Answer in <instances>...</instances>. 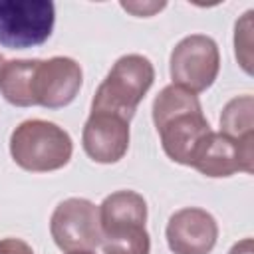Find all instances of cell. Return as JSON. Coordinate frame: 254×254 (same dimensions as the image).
I'll use <instances>...</instances> for the list:
<instances>
[{"label": "cell", "mask_w": 254, "mask_h": 254, "mask_svg": "<svg viewBox=\"0 0 254 254\" xmlns=\"http://www.w3.org/2000/svg\"><path fill=\"white\" fill-rule=\"evenodd\" d=\"M153 123L165 155L187 167H190L198 145L212 131L198 97L173 83L157 93L153 101Z\"/></svg>", "instance_id": "obj_1"}, {"label": "cell", "mask_w": 254, "mask_h": 254, "mask_svg": "<svg viewBox=\"0 0 254 254\" xmlns=\"http://www.w3.org/2000/svg\"><path fill=\"white\" fill-rule=\"evenodd\" d=\"M147 202L135 190H115L99 204L101 248L105 254H149Z\"/></svg>", "instance_id": "obj_2"}, {"label": "cell", "mask_w": 254, "mask_h": 254, "mask_svg": "<svg viewBox=\"0 0 254 254\" xmlns=\"http://www.w3.org/2000/svg\"><path fill=\"white\" fill-rule=\"evenodd\" d=\"M155 81V67L149 58L141 54L121 56L95 89L91 111L111 113L131 121L137 105L143 101Z\"/></svg>", "instance_id": "obj_3"}, {"label": "cell", "mask_w": 254, "mask_h": 254, "mask_svg": "<svg viewBox=\"0 0 254 254\" xmlns=\"http://www.w3.org/2000/svg\"><path fill=\"white\" fill-rule=\"evenodd\" d=\"M73 153L69 133L44 119L22 121L10 135L14 163L30 173H50L65 167Z\"/></svg>", "instance_id": "obj_4"}, {"label": "cell", "mask_w": 254, "mask_h": 254, "mask_svg": "<svg viewBox=\"0 0 254 254\" xmlns=\"http://www.w3.org/2000/svg\"><path fill=\"white\" fill-rule=\"evenodd\" d=\"M56 6L50 0H0V46L26 50L42 46L54 32Z\"/></svg>", "instance_id": "obj_5"}, {"label": "cell", "mask_w": 254, "mask_h": 254, "mask_svg": "<svg viewBox=\"0 0 254 254\" xmlns=\"http://www.w3.org/2000/svg\"><path fill=\"white\" fill-rule=\"evenodd\" d=\"M220 71V52L216 42L204 34L183 38L171 52L169 73L173 85L190 93L206 91Z\"/></svg>", "instance_id": "obj_6"}, {"label": "cell", "mask_w": 254, "mask_h": 254, "mask_svg": "<svg viewBox=\"0 0 254 254\" xmlns=\"http://www.w3.org/2000/svg\"><path fill=\"white\" fill-rule=\"evenodd\" d=\"M50 234L56 246L65 254L93 252L101 246L99 206L77 196L62 200L52 212Z\"/></svg>", "instance_id": "obj_7"}, {"label": "cell", "mask_w": 254, "mask_h": 254, "mask_svg": "<svg viewBox=\"0 0 254 254\" xmlns=\"http://www.w3.org/2000/svg\"><path fill=\"white\" fill-rule=\"evenodd\" d=\"M83 71L81 65L67 56H54L50 60H38L32 81L34 105L46 109H60L69 105L81 89Z\"/></svg>", "instance_id": "obj_8"}, {"label": "cell", "mask_w": 254, "mask_h": 254, "mask_svg": "<svg viewBox=\"0 0 254 254\" xmlns=\"http://www.w3.org/2000/svg\"><path fill=\"white\" fill-rule=\"evenodd\" d=\"M190 167L212 179L232 177L238 171L250 175L254 171V137L238 141L224 133L210 131L198 145Z\"/></svg>", "instance_id": "obj_9"}, {"label": "cell", "mask_w": 254, "mask_h": 254, "mask_svg": "<svg viewBox=\"0 0 254 254\" xmlns=\"http://www.w3.org/2000/svg\"><path fill=\"white\" fill-rule=\"evenodd\" d=\"M165 236L173 254H210L218 240V224L204 208L185 206L171 214Z\"/></svg>", "instance_id": "obj_10"}, {"label": "cell", "mask_w": 254, "mask_h": 254, "mask_svg": "<svg viewBox=\"0 0 254 254\" xmlns=\"http://www.w3.org/2000/svg\"><path fill=\"white\" fill-rule=\"evenodd\" d=\"M129 137V121L111 113L91 111L83 125L81 145L91 161L111 165L125 157Z\"/></svg>", "instance_id": "obj_11"}, {"label": "cell", "mask_w": 254, "mask_h": 254, "mask_svg": "<svg viewBox=\"0 0 254 254\" xmlns=\"http://www.w3.org/2000/svg\"><path fill=\"white\" fill-rule=\"evenodd\" d=\"M38 60H10L0 71V93L16 107H32V81Z\"/></svg>", "instance_id": "obj_12"}, {"label": "cell", "mask_w": 254, "mask_h": 254, "mask_svg": "<svg viewBox=\"0 0 254 254\" xmlns=\"http://www.w3.org/2000/svg\"><path fill=\"white\" fill-rule=\"evenodd\" d=\"M220 133L232 139L254 137V99L252 95H240L230 99L220 113Z\"/></svg>", "instance_id": "obj_13"}, {"label": "cell", "mask_w": 254, "mask_h": 254, "mask_svg": "<svg viewBox=\"0 0 254 254\" xmlns=\"http://www.w3.org/2000/svg\"><path fill=\"white\" fill-rule=\"evenodd\" d=\"M252 16L254 12L248 10L234 26V54L248 75H252Z\"/></svg>", "instance_id": "obj_14"}, {"label": "cell", "mask_w": 254, "mask_h": 254, "mask_svg": "<svg viewBox=\"0 0 254 254\" xmlns=\"http://www.w3.org/2000/svg\"><path fill=\"white\" fill-rule=\"evenodd\" d=\"M167 4L165 2H141V0H133V2H121V8L131 12L133 16H153L155 12L163 10Z\"/></svg>", "instance_id": "obj_15"}, {"label": "cell", "mask_w": 254, "mask_h": 254, "mask_svg": "<svg viewBox=\"0 0 254 254\" xmlns=\"http://www.w3.org/2000/svg\"><path fill=\"white\" fill-rule=\"evenodd\" d=\"M0 254H34L32 246L20 238H2Z\"/></svg>", "instance_id": "obj_16"}, {"label": "cell", "mask_w": 254, "mask_h": 254, "mask_svg": "<svg viewBox=\"0 0 254 254\" xmlns=\"http://www.w3.org/2000/svg\"><path fill=\"white\" fill-rule=\"evenodd\" d=\"M228 254H254V250H252V238H242L240 242H236L228 250Z\"/></svg>", "instance_id": "obj_17"}, {"label": "cell", "mask_w": 254, "mask_h": 254, "mask_svg": "<svg viewBox=\"0 0 254 254\" xmlns=\"http://www.w3.org/2000/svg\"><path fill=\"white\" fill-rule=\"evenodd\" d=\"M4 64H6V62H4V56L0 54V71H2V67H4Z\"/></svg>", "instance_id": "obj_18"}, {"label": "cell", "mask_w": 254, "mask_h": 254, "mask_svg": "<svg viewBox=\"0 0 254 254\" xmlns=\"http://www.w3.org/2000/svg\"><path fill=\"white\" fill-rule=\"evenodd\" d=\"M75 254H95V252H75Z\"/></svg>", "instance_id": "obj_19"}]
</instances>
